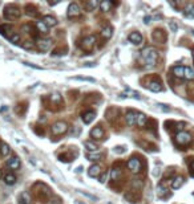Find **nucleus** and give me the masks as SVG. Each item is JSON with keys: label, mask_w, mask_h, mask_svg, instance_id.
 Instances as JSON below:
<instances>
[{"label": "nucleus", "mask_w": 194, "mask_h": 204, "mask_svg": "<svg viewBox=\"0 0 194 204\" xmlns=\"http://www.w3.org/2000/svg\"><path fill=\"white\" fill-rule=\"evenodd\" d=\"M157 58H158V52H157L154 48H145V49L141 52V60L144 61L145 66L146 68H153L156 66L157 64Z\"/></svg>", "instance_id": "obj_1"}, {"label": "nucleus", "mask_w": 194, "mask_h": 204, "mask_svg": "<svg viewBox=\"0 0 194 204\" xmlns=\"http://www.w3.org/2000/svg\"><path fill=\"white\" fill-rule=\"evenodd\" d=\"M192 141H193L192 135L186 133V131H180V133H177V135H176V143L178 146H188Z\"/></svg>", "instance_id": "obj_2"}, {"label": "nucleus", "mask_w": 194, "mask_h": 204, "mask_svg": "<svg viewBox=\"0 0 194 204\" xmlns=\"http://www.w3.org/2000/svg\"><path fill=\"white\" fill-rule=\"evenodd\" d=\"M67 131H68L67 122L59 121V122H56L55 125L52 126V134H53V135H61V134H65Z\"/></svg>", "instance_id": "obj_3"}, {"label": "nucleus", "mask_w": 194, "mask_h": 204, "mask_svg": "<svg viewBox=\"0 0 194 204\" xmlns=\"http://www.w3.org/2000/svg\"><path fill=\"white\" fill-rule=\"evenodd\" d=\"M20 16V9L16 6H10V7H7L6 8V11H4V17H6L7 20L10 19H17Z\"/></svg>", "instance_id": "obj_4"}, {"label": "nucleus", "mask_w": 194, "mask_h": 204, "mask_svg": "<svg viewBox=\"0 0 194 204\" xmlns=\"http://www.w3.org/2000/svg\"><path fill=\"white\" fill-rule=\"evenodd\" d=\"M128 169L132 171V172H140L141 171V161L138 158H130L128 161Z\"/></svg>", "instance_id": "obj_5"}, {"label": "nucleus", "mask_w": 194, "mask_h": 204, "mask_svg": "<svg viewBox=\"0 0 194 204\" xmlns=\"http://www.w3.org/2000/svg\"><path fill=\"white\" fill-rule=\"evenodd\" d=\"M95 43H96V36H88V37H85L83 40V44H81L83 49L91 52L92 49H93V46H95Z\"/></svg>", "instance_id": "obj_6"}, {"label": "nucleus", "mask_w": 194, "mask_h": 204, "mask_svg": "<svg viewBox=\"0 0 194 204\" xmlns=\"http://www.w3.org/2000/svg\"><path fill=\"white\" fill-rule=\"evenodd\" d=\"M68 17L69 19H73V17H77L80 15V7L77 3H71L69 7H68V12H67Z\"/></svg>", "instance_id": "obj_7"}, {"label": "nucleus", "mask_w": 194, "mask_h": 204, "mask_svg": "<svg viewBox=\"0 0 194 204\" xmlns=\"http://www.w3.org/2000/svg\"><path fill=\"white\" fill-rule=\"evenodd\" d=\"M137 118H138V113L134 110H129L126 115H125V119H126V123L129 126H134L137 125Z\"/></svg>", "instance_id": "obj_8"}, {"label": "nucleus", "mask_w": 194, "mask_h": 204, "mask_svg": "<svg viewBox=\"0 0 194 204\" xmlns=\"http://www.w3.org/2000/svg\"><path fill=\"white\" fill-rule=\"evenodd\" d=\"M152 37L156 43H160V44H164L165 41H166V35H165V32L162 29H156L154 32H153Z\"/></svg>", "instance_id": "obj_9"}, {"label": "nucleus", "mask_w": 194, "mask_h": 204, "mask_svg": "<svg viewBox=\"0 0 194 204\" xmlns=\"http://www.w3.org/2000/svg\"><path fill=\"white\" fill-rule=\"evenodd\" d=\"M51 44H52V40L51 39H40V40H37V46H39V49L41 50V52L49 50Z\"/></svg>", "instance_id": "obj_10"}, {"label": "nucleus", "mask_w": 194, "mask_h": 204, "mask_svg": "<svg viewBox=\"0 0 194 204\" xmlns=\"http://www.w3.org/2000/svg\"><path fill=\"white\" fill-rule=\"evenodd\" d=\"M128 40L132 44H134V45H140V44L142 43V35H141L140 32H132V33L129 35Z\"/></svg>", "instance_id": "obj_11"}, {"label": "nucleus", "mask_w": 194, "mask_h": 204, "mask_svg": "<svg viewBox=\"0 0 194 204\" xmlns=\"http://www.w3.org/2000/svg\"><path fill=\"white\" fill-rule=\"evenodd\" d=\"M101 174V167L99 165H93L89 167V170H88V175H89L91 178H97L100 176Z\"/></svg>", "instance_id": "obj_12"}, {"label": "nucleus", "mask_w": 194, "mask_h": 204, "mask_svg": "<svg viewBox=\"0 0 194 204\" xmlns=\"http://www.w3.org/2000/svg\"><path fill=\"white\" fill-rule=\"evenodd\" d=\"M185 69H186V66H181V65H177L172 69L173 74L176 76V77L178 78H185Z\"/></svg>", "instance_id": "obj_13"}, {"label": "nucleus", "mask_w": 194, "mask_h": 204, "mask_svg": "<svg viewBox=\"0 0 194 204\" xmlns=\"http://www.w3.org/2000/svg\"><path fill=\"white\" fill-rule=\"evenodd\" d=\"M7 166L10 167L11 170H19L20 169V159L17 157H12L10 161L7 162Z\"/></svg>", "instance_id": "obj_14"}, {"label": "nucleus", "mask_w": 194, "mask_h": 204, "mask_svg": "<svg viewBox=\"0 0 194 204\" xmlns=\"http://www.w3.org/2000/svg\"><path fill=\"white\" fill-rule=\"evenodd\" d=\"M148 89L154 91V93H158V91H162V85L160 81H152L148 83Z\"/></svg>", "instance_id": "obj_15"}, {"label": "nucleus", "mask_w": 194, "mask_h": 204, "mask_svg": "<svg viewBox=\"0 0 194 204\" xmlns=\"http://www.w3.org/2000/svg\"><path fill=\"white\" fill-rule=\"evenodd\" d=\"M184 183H185L184 176H176V178L172 180V188H173V190H178V188H181V187H182Z\"/></svg>", "instance_id": "obj_16"}, {"label": "nucleus", "mask_w": 194, "mask_h": 204, "mask_svg": "<svg viewBox=\"0 0 194 204\" xmlns=\"http://www.w3.org/2000/svg\"><path fill=\"white\" fill-rule=\"evenodd\" d=\"M91 137L95 138V139H103L104 138V130L101 129L100 126L95 127V129L91 131Z\"/></svg>", "instance_id": "obj_17"}, {"label": "nucleus", "mask_w": 194, "mask_h": 204, "mask_svg": "<svg viewBox=\"0 0 194 204\" xmlns=\"http://www.w3.org/2000/svg\"><path fill=\"white\" fill-rule=\"evenodd\" d=\"M95 117H96L95 111H92V110L91 111H87V113L83 114V122L85 123V125H89V123L95 119Z\"/></svg>", "instance_id": "obj_18"}, {"label": "nucleus", "mask_w": 194, "mask_h": 204, "mask_svg": "<svg viewBox=\"0 0 194 204\" xmlns=\"http://www.w3.org/2000/svg\"><path fill=\"white\" fill-rule=\"evenodd\" d=\"M17 204H31V195L24 191L19 195V203Z\"/></svg>", "instance_id": "obj_19"}, {"label": "nucleus", "mask_w": 194, "mask_h": 204, "mask_svg": "<svg viewBox=\"0 0 194 204\" xmlns=\"http://www.w3.org/2000/svg\"><path fill=\"white\" fill-rule=\"evenodd\" d=\"M43 23L49 28V27H55L57 25V19L56 17H52V16H44L43 17Z\"/></svg>", "instance_id": "obj_20"}, {"label": "nucleus", "mask_w": 194, "mask_h": 204, "mask_svg": "<svg viewBox=\"0 0 194 204\" xmlns=\"http://www.w3.org/2000/svg\"><path fill=\"white\" fill-rule=\"evenodd\" d=\"M120 97L121 98H125V97H133V98H136V99H141V95L137 93V91H133L130 89H126L125 90V93L122 94H120Z\"/></svg>", "instance_id": "obj_21"}, {"label": "nucleus", "mask_w": 194, "mask_h": 204, "mask_svg": "<svg viewBox=\"0 0 194 204\" xmlns=\"http://www.w3.org/2000/svg\"><path fill=\"white\" fill-rule=\"evenodd\" d=\"M184 15L189 19H194V4H188L184 9Z\"/></svg>", "instance_id": "obj_22"}, {"label": "nucleus", "mask_w": 194, "mask_h": 204, "mask_svg": "<svg viewBox=\"0 0 194 204\" xmlns=\"http://www.w3.org/2000/svg\"><path fill=\"white\" fill-rule=\"evenodd\" d=\"M112 35H113V28H112V25H107L103 29V32H101V36L105 39V40H109L112 37Z\"/></svg>", "instance_id": "obj_23"}, {"label": "nucleus", "mask_w": 194, "mask_h": 204, "mask_svg": "<svg viewBox=\"0 0 194 204\" xmlns=\"http://www.w3.org/2000/svg\"><path fill=\"white\" fill-rule=\"evenodd\" d=\"M16 180H17V179H16L14 174H7L6 176H4V182H6V184H8V186H14Z\"/></svg>", "instance_id": "obj_24"}, {"label": "nucleus", "mask_w": 194, "mask_h": 204, "mask_svg": "<svg viewBox=\"0 0 194 204\" xmlns=\"http://www.w3.org/2000/svg\"><path fill=\"white\" fill-rule=\"evenodd\" d=\"M121 176H122V171H121L120 169H113L111 171L112 180H118V179H121Z\"/></svg>", "instance_id": "obj_25"}, {"label": "nucleus", "mask_w": 194, "mask_h": 204, "mask_svg": "<svg viewBox=\"0 0 194 204\" xmlns=\"http://www.w3.org/2000/svg\"><path fill=\"white\" fill-rule=\"evenodd\" d=\"M11 153V147L7 145V143H2V146H0V155H2V157H7L8 154Z\"/></svg>", "instance_id": "obj_26"}, {"label": "nucleus", "mask_w": 194, "mask_h": 204, "mask_svg": "<svg viewBox=\"0 0 194 204\" xmlns=\"http://www.w3.org/2000/svg\"><path fill=\"white\" fill-rule=\"evenodd\" d=\"M87 158H88V161H91V162H97V161H100L101 158H103V154H100V153H88L87 154Z\"/></svg>", "instance_id": "obj_27"}, {"label": "nucleus", "mask_w": 194, "mask_h": 204, "mask_svg": "<svg viewBox=\"0 0 194 204\" xmlns=\"http://www.w3.org/2000/svg\"><path fill=\"white\" fill-rule=\"evenodd\" d=\"M146 115L142 114V113H138V118H137V126L138 127H144L146 125Z\"/></svg>", "instance_id": "obj_28"}, {"label": "nucleus", "mask_w": 194, "mask_h": 204, "mask_svg": "<svg viewBox=\"0 0 194 204\" xmlns=\"http://www.w3.org/2000/svg\"><path fill=\"white\" fill-rule=\"evenodd\" d=\"M84 146H85V149L88 151H93V153L99 150V145H96L95 142H91V141H87L85 143H84Z\"/></svg>", "instance_id": "obj_29"}, {"label": "nucleus", "mask_w": 194, "mask_h": 204, "mask_svg": "<svg viewBox=\"0 0 194 204\" xmlns=\"http://www.w3.org/2000/svg\"><path fill=\"white\" fill-rule=\"evenodd\" d=\"M157 194H158V196H160V198H168V196H169L168 190L165 188V187H164L162 184H160V186H158V188H157Z\"/></svg>", "instance_id": "obj_30"}, {"label": "nucleus", "mask_w": 194, "mask_h": 204, "mask_svg": "<svg viewBox=\"0 0 194 204\" xmlns=\"http://www.w3.org/2000/svg\"><path fill=\"white\" fill-rule=\"evenodd\" d=\"M112 6H113V3L109 2V0H105V2L100 3V8H101V11H103V12H108L112 8Z\"/></svg>", "instance_id": "obj_31"}, {"label": "nucleus", "mask_w": 194, "mask_h": 204, "mask_svg": "<svg viewBox=\"0 0 194 204\" xmlns=\"http://www.w3.org/2000/svg\"><path fill=\"white\" fill-rule=\"evenodd\" d=\"M99 6H100V3L97 2V0H91V2H88V3L85 4V7H87L88 11H95Z\"/></svg>", "instance_id": "obj_32"}, {"label": "nucleus", "mask_w": 194, "mask_h": 204, "mask_svg": "<svg viewBox=\"0 0 194 204\" xmlns=\"http://www.w3.org/2000/svg\"><path fill=\"white\" fill-rule=\"evenodd\" d=\"M142 186H144V182L141 180V179H133L132 180V188L133 190H141L142 188Z\"/></svg>", "instance_id": "obj_33"}, {"label": "nucleus", "mask_w": 194, "mask_h": 204, "mask_svg": "<svg viewBox=\"0 0 194 204\" xmlns=\"http://www.w3.org/2000/svg\"><path fill=\"white\" fill-rule=\"evenodd\" d=\"M185 80H194V69L190 66H186L185 69Z\"/></svg>", "instance_id": "obj_34"}, {"label": "nucleus", "mask_w": 194, "mask_h": 204, "mask_svg": "<svg viewBox=\"0 0 194 204\" xmlns=\"http://www.w3.org/2000/svg\"><path fill=\"white\" fill-rule=\"evenodd\" d=\"M36 28H37L41 33H48V29H49V28H48L43 21H37V23H36Z\"/></svg>", "instance_id": "obj_35"}, {"label": "nucleus", "mask_w": 194, "mask_h": 204, "mask_svg": "<svg viewBox=\"0 0 194 204\" xmlns=\"http://www.w3.org/2000/svg\"><path fill=\"white\" fill-rule=\"evenodd\" d=\"M59 158H60V161H61V162H71L72 159H73V157L69 155V154H61Z\"/></svg>", "instance_id": "obj_36"}, {"label": "nucleus", "mask_w": 194, "mask_h": 204, "mask_svg": "<svg viewBox=\"0 0 194 204\" xmlns=\"http://www.w3.org/2000/svg\"><path fill=\"white\" fill-rule=\"evenodd\" d=\"M10 41L11 43H14V44H17L20 41V35L17 33H15V35H11V37H10Z\"/></svg>", "instance_id": "obj_37"}, {"label": "nucleus", "mask_w": 194, "mask_h": 204, "mask_svg": "<svg viewBox=\"0 0 194 204\" xmlns=\"http://www.w3.org/2000/svg\"><path fill=\"white\" fill-rule=\"evenodd\" d=\"M73 80H79V81H88V82H95V78H91V77H73Z\"/></svg>", "instance_id": "obj_38"}, {"label": "nucleus", "mask_w": 194, "mask_h": 204, "mask_svg": "<svg viewBox=\"0 0 194 204\" xmlns=\"http://www.w3.org/2000/svg\"><path fill=\"white\" fill-rule=\"evenodd\" d=\"M169 27H170L172 32H177V29H178V25H177L174 21H170V23H169Z\"/></svg>", "instance_id": "obj_39"}, {"label": "nucleus", "mask_w": 194, "mask_h": 204, "mask_svg": "<svg viewBox=\"0 0 194 204\" xmlns=\"http://www.w3.org/2000/svg\"><path fill=\"white\" fill-rule=\"evenodd\" d=\"M114 153H117V154H122V153H125V147H122V146H117V147H114Z\"/></svg>", "instance_id": "obj_40"}, {"label": "nucleus", "mask_w": 194, "mask_h": 204, "mask_svg": "<svg viewBox=\"0 0 194 204\" xmlns=\"http://www.w3.org/2000/svg\"><path fill=\"white\" fill-rule=\"evenodd\" d=\"M51 99H52V101L59 102L60 99H61V97H60V94H59V93H55V94H52V95H51Z\"/></svg>", "instance_id": "obj_41"}, {"label": "nucleus", "mask_w": 194, "mask_h": 204, "mask_svg": "<svg viewBox=\"0 0 194 204\" xmlns=\"http://www.w3.org/2000/svg\"><path fill=\"white\" fill-rule=\"evenodd\" d=\"M157 106H158V107H160V109L162 110V111H170V107H168L166 105H162V103H158V105H157Z\"/></svg>", "instance_id": "obj_42"}, {"label": "nucleus", "mask_w": 194, "mask_h": 204, "mask_svg": "<svg viewBox=\"0 0 194 204\" xmlns=\"http://www.w3.org/2000/svg\"><path fill=\"white\" fill-rule=\"evenodd\" d=\"M107 178H108V172L103 174V175L100 176V183H105V182H107Z\"/></svg>", "instance_id": "obj_43"}, {"label": "nucleus", "mask_w": 194, "mask_h": 204, "mask_svg": "<svg viewBox=\"0 0 194 204\" xmlns=\"http://www.w3.org/2000/svg\"><path fill=\"white\" fill-rule=\"evenodd\" d=\"M81 194H84L87 198L92 199V200H99V198H97V196H93V195H91V194H88V192H81Z\"/></svg>", "instance_id": "obj_44"}, {"label": "nucleus", "mask_w": 194, "mask_h": 204, "mask_svg": "<svg viewBox=\"0 0 194 204\" xmlns=\"http://www.w3.org/2000/svg\"><path fill=\"white\" fill-rule=\"evenodd\" d=\"M23 64H24V65H27V66H31V68H35V69H41V68H40V66H37V65H33V64H29V62H25V61H24Z\"/></svg>", "instance_id": "obj_45"}, {"label": "nucleus", "mask_w": 194, "mask_h": 204, "mask_svg": "<svg viewBox=\"0 0 194 204\" xmlns=\"http://www.w3.org/2000/svg\"><path fill=\"white\" fill-rule=\"evenodd\" d=\"M32 46H33V45H32V43H29V41L23 44V48H25V49H29V48H32Z\"/></svg>", "instance_id": "obj_46"}, {"label": "nucleus", "mask_w": 194, "mask_h": 204, "mask_svg": "<svg viewBox=\"0 0 194 204\" xmlns=\"http://www.w3.org/2000/svg\"><path fill=\"white\" fill-rule=\"evenodd\" d=\"M150 20H152V17H150V16H145V19H144V23H145V24H149V23H150Z\"/></svg>", "instance_id": "obj_47"}, {"label": "nucleus", "mask_w": 194, "mask_h": 204, "mask_svg": "<svg viewBox=\"0 0 194 204\" xmlns=\"http://www.w3.org/2000/svg\"><path fill=\"white\" fill-rule=\"evenodd\" d=\"M192 175H193V176H194V163H193V165H192Z\"/></svg>", "instance_id": "obj_48"}, {"label": "nucleus", "mask_w": 194, "mask_h": 204, "mask_svg": "<svg viewBox=\"0 0 194 204\" xmlns=\"http://www.w3.org/2000/svg\"><path fill=\"white\" fill-rule=\"evenodd\" d=\"M75 204H85V203H83V202H79V200H77V202H75Z\"/></svg>", "instance_id": "obj_49"}, {"label": "nucleus", "mask_w": 194, "mask_h": 204, "mask_svg": "<svg viewBox=\"0 0 194 204\" xmlns=\"http://www.w3.org/2000/svg\"><path fill=\"white\" fill-rule=\"evenodd\" d=\"M2 174H3V172H2V170H0V178H2Z\"/></svg>", "instance_id": "obj_50"}, {"label": "nucleus", "mask_w": 194, "mask_h": 204, "mask_svg": "<svg viewBox=\"0 0 194 204\" xmlns=\"http://www.w3.org/2000/svg\"><path fill=\"white\" fill-rule=\"evenodd\" d=\"M193 58H194V50H193Z\"/></svg>", "instance_id": "obj_51"}]
</instances>
